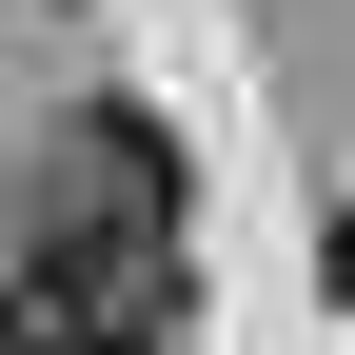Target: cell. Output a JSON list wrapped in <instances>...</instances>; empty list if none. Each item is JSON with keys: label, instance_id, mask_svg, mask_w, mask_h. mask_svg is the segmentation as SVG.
Here are the masks:
<instances>
[{"label": "cell", "instance_id": "cell-1", "mask_svg": "<svg viewBox=\"0 0 355 355\" xmlns=\"http://www.w3.org/2000/svg\"><path fill=\"white\" fill-rule=\"evenodd\" d=\"M178 336V237H99V217H40L20 277H0V355H158Z\"/></svg>", "mask_w": 355, "mask_h": 355}]
</instances>
